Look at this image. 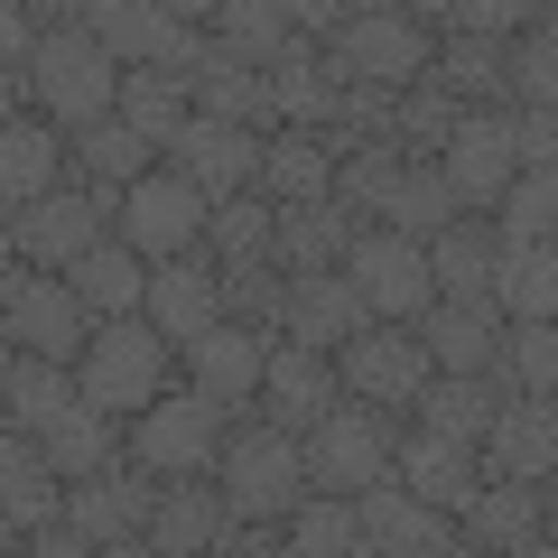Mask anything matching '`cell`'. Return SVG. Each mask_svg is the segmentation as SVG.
<instances>
[{
	"label": "cell",
	"mask_w": 558,
	"mask_h": 558,
	"mask_svg": "<svg viewBox=\"0 0 558 558\" xmlns=\"http://www.w3.org/2000/svg\"><path fill=\"white\" fill-rule=\"evenodd\" d=\"M28 102H38L65 140L121 121V65H112V47L84 28V10H57V0H47V47H38V75H28Z\"/></svg>",
	"instance_id": "1"
},
{
	"label": "cell",
	"mask_w": 558,
	"mask_h": 558,
	"mask_svg": "<svg viewBox=\"0 0 558 558\" xmlns=\"http://www.w3.org/2000/svg\"><path fill=\"white\" fill-rule=\"evenodd\" d=\"M233 428H242V418L223 410V400H205V391H186V381H178L159 410L131 418V465H140V475H159V484H215Z\"/></svg>",
	"instance_id": "2"
},
{
	"label": "cell",
	"mask_w": 558,
	"mask_h": 558,
	"mask_svg": "<svg viewBox=\"0 0 558 558\" xmlns=\"http://www.w3.org/2000/svg\"><path fill=\"white\" fill-rule=\"evenodd\" d=\"M223 502H233V521H260V531H289V512H299L317 484H307V447L289 438V428H270V418H242L233 447H223Z\"/></svg>",
	"instance_id": "3"
},
{
	"label": "cell",
	"mask_w": 558,
	"mask_h": 558,
	"mask_svg": "<svg viewBox=\"0 0 558 558\" xmlns=\"http://www.w3.org/2000/svg\"><path fill=\"white\" fill-rule=\"evenodd\" d=\"M75 381H84V410L140 418V410H159V400L178 391V344H168L149 317H121V326L94 336V354L75 363Z\"/></svg>",
	"instance_id": "4"
},
{
	"label": "cell",
	"mask_w": 558,
	"mask_h": 558,
	"mask_svg": "<svg viewBox=\"0 0 558 558\" xmlns=\"http://www.w3.org/2000/svg\"><path fill=\"white\" fill-rule=\"evenodd\" d=\"M428 65H438V38L410 20V10H354V20L336 28V47H326V75L344 84H381V94H410V84H428Z\"/></svg>",
	"instance_id": "5"
},
{
	"label": "cell",
	"mask_w": 558,
	"mask_h": 558,
	"mask_svg": "<svg viewBox=\"0 0 558 558\" xmlns=\"http://www.w3.org/2000/svg\"><path fill=\"white\" fill-rule=\"evenodd\" d=\"M400 428L410 418H391V410H373V400H344L326 428H307V484L317 494H373V484H391V465H400Z\"/></svg>",
	"instance_id": "6"
},
{
	"label": "cell",
	"mask_w": 558,
	"mask_h": 558,
	"mask_svg": "<svg viewBox=\"0 0 558 558\" xmlns=\"http://www.w3.org/2000/svg\"><path fill=\"white\" fill-rule=\"evenodd\" d=\"M0 289H10V354L65 363V373L94 354L102 317L75 299V279H57V270H20V260H10V279H0Z\"/></svg>",
	"instance_id": "7"
},
{
	"label": "cell",
	"mask_w": 558,
	"mask_h": 558,
	"mask_svg": "<svg viewBox=\"0 0 558 558\" xmlns=\"http://www.w3.org/2000/svg\"><path fill=\"white\" fill-rule=\"evenodd\" d=\"M344 279L363 289V307H373L381 326H418L428 307H438V270H428V242L391 233V223H363L354 260H344Z\"/></svg>",
	"instance_id": "8"
},
{
	"label": "cell",
	"mask_w": 558,
	"mask_h": 558,
	"mask_svg": "<svg viewBox=\"0 0 558 558\" xmlns=\"http://www.w3.org/2000/svg\"><path fill=\"white\" fill-rule=\"evenodd\" d=\"M112 233L131 242L149 270H159V260H186V252H205V233H215V196H205V186H186L178 168H159V178L131 186V205H121Z\"/></svg>",
	"instance_id": "9"
},
{
	"label": "cell",
	"mask_w": 558,
	"mask_h": 558,
	"mask_svg": "<svg viewBox=\"0 0 558 558\" xmlns=\"http://www.w3.org/2000/svg\"><path fill=\"white\" fill-rule=\"evenodd\" d=\"M336 373H344V400H373V410L410 418L418 391L438 381V354H428L418 326H373V336H354V344L336 354Z\"/></svg>",
	"instance_id": "10"
},
{
	"label": "cell",
	"mask_w": 558,
	"mask_h": 558,
	"mask_svg": "<svg viewBox=\"0 0 558 558\" xmlns=\"http://www.w3.org/2000/svg\"><path fill=\"white\" fill-rule=\"evenodd\" d=\"M447 186H457V205L475 223H494L502 205H512L521 186V140H512V112H465V131L447 140Z\"/></svg>",
	"instance_id": "11"
},
{
	"label": "cell",
	"mask_w": 558,
	"mask_h": 558,
	"mask_svg": "<svg viewBox=\"0 0 558 558\" xmlns=\"http://www.w3.org/2000/svg\"><path fill=\"white\" fill-rule=\"evenodd\" d=\"M84 28L112 47L121 75H140V65H178V47L196 38V28H215V10H168V0H84Z\"/></svg>",
	"instance_id": "12"
},
{
	"label": "cell",
	"mask_w": 558,
	"mask_h": 558,
	"mask_svg": "<svg viewBox=\"0 0 558 558\" xmlns=\"http://www.w3.org/2000/svg\"><path fill=\"white\" fill-rule=\"evenodd\" d=\"M57 186H75V140L47 112H10L0 121V205L28 215V205H47Z\"/></svg>",
	"instance_id": "13"
},
{
	"label": "cell",
	"mask_w": 558,
	"mask_h": 558,
	"mask_svg": "<svg viewBox=\"0 0 558 558\" xmlns=\"http://www.w3.org/2000/svg\"><path fill=\"white\" fill-rule=\"evenodd\" d=\"M102 233H112V223H102V205L84 196V186H57L47 205L10 215V260H20V270H57V279H65Z\"/></svg>",
	"instance_id": "14"
},
{
	"label": "cell",
	"mask_w": 558,
	"mask_h": 558,
	"mask_svg": "<svg viewBox=\"0 0 558 558\" xmlns=\"http://www.w3.org/2000/svg\"><path fill=\"white\" fill-rule=\"evenodd\" d=\"M270 354H279V336H260V326H215V336H196L178 354V373H186V391L223 400L242 418L260 400V381H270Z\"/></svg>",
	"instance_id": "15"
},
{
	"label": "cell",
	"mask_w": 558,
	"mask_h": 558,
	"mask_svg": "<svg viewBox=\"0 0 558 558\" xmlns=\"http://www.w3.org/2000/svg\"><path fill=\"white\" fill-rule=\"evenodd\" d=\"M363 512V549L373 558H447L457 549V512H438V502H418L410 484H373V494H354Z\"/></svg>",
	"instance_id": "16"
},
{
	"label": "cell",
	"mask_w": 558,
	"mask_h": 558,
	"mask_svg": "<svg viewBox=\"0 0 558 558\" xmlns=\"http://www.w3.org/2000/svg\"><path fill=\"white\" fill-rule=\"evenodd\" d=\"M336 410H344V373H336V354L279 344V354H270V381H260V418H270V428H289V438H307V428H326Z\"/></svg>",
	"instance_id": "17"
},
{
	"label": "cell",
	"mask_w": 558,
	"mask_h": 558,
	"mask_svg": "<svg viewBox=\"0 0 558 558\" xmlns=\"http://www.w3.org/2000/svg\"><path fill=\"white\" fill-rule=\"evenodd\" d=\"M260 149H270L260 131H223V121H186V140L168 149V168H178L186 186H205L215 205H233V196H260Z\"/></svg>",
	"instance_id": "18"
},
{
	"label": "cell",
	"mask_w": 558,
	"mask_h": 558,
	"mask_svg": "<svg viewBox=\"0 0 558 558\" xmlns=\"http://www.w3.org/2000/svg\"><path fill=\"white\" fill-rule=\"evenodd\" d=\"M149 326H159L178 354L223 326V270H215V252H186V260H159V270H149Z\"/></svg>",
	"instance_id": "19"
},
{
	"label": "cell",
	"mask_w": 558,
	"mask_h": 558,
	"mask_svg": "<svg viewBox=\"0 0 558 558\" xmlns=\"http://www.w3.org/2000/svg\"><path fill=\"white\" fill-rule=\"evenodd\" d=\"M484 475L494 484H558V400H539V391L502 400L494 438H484Z\"/></svg>",
	"instance_id": "20"
},
{
	"label": "cell",
	"mask_w": 558,
	"mask_h": 558,
	"mask_svg": "<svg viewBox=\"0 0 558 558\" xmlns=\"http://www.w3.org/2000/svg\"><path fill=\"white\" fill-rule=\"evenodd\" d=\"M373 307H363V289L344 270L326 279H289V326H279V344H307V354H344L354 336H373Z\"/></svg>",
	"instance_id": "21"
},
{
	"label": "cell",
	"mask_w": 558,
	"mask_h": 558,
	"mask_svg": "<svg viewBox=\"0 0 558 558\" xmlns=\"http://www.w3.org/2000/svg\"><path fill=\"white\" fill-rule=\"evenodd\" d=\"M65 502H75V484L47 465L38 438H20V428H10V438H0V512H10V549H20V539H38V531H57Z\"/></svg>",
	"instance_id": "22"
},
{
	"label": "cell",
	"mask_w": 558,
	"mask_h": 558,
	"mask_svg": "<svg viewBox=\"0 0 558 558\" xmlns=\"http://www.w3.org/2000/svg\"><path fill=\"white\" fill-rule=\"evenodd\" d=\"M391 484H410L418 502H438V512H457V521H465V502H475L494 475H484L475 447L428 438V428H400V465H391Z\"/></svg>",
	"instance_id": "23"
},
{
	"label": "cell",
	"mask_w": 558,
	"mask_h": 558,
	"mask_svg": "<svg viewBox=\"0 0 558 558\" xmlns=\"http://www.w3.org/2000/svg\"><path fill=\"white\" fill-rule=\"evenodd\" d=\"M168 484L159 475H140V465H112V475L75 484V502H65V521H75L94 549H112V539H149V512H159Z\"/></svg>",
	"instance_id": "24"
},
{
	"label": "cell",
	"mask_w": 558,
	"mask_h": 558,
	"mask_svg": "<svg viewBox=\"0 0 558 558\" xmlns=\"http://www.w3.org/2000/svg\"><path fill=\"white\" fill-rule=\"evenodd\" d=\"M354 242H363V215L354 205H279V270L289 279H326V270H344L354 260Z\"/></svg>",
	"instance_id": "25"
},
{
	"label": "cell",
	"mask_w": 558,
	"mask_h": 558,
	"mask_svg": "<svg viewBox=\"0 0 558 558\" xmlns=\"http://www.w3.org/2000/svg\"><path fill=\"white\" fill-rule=\"evenodd\" d=\"M428 270H438V299L447 307H494V289H502V233L494 223H447L438 242H428Z\"/></svg>",
	"instance_id": "26"
},
{
	"label": "cell",
	"mask_w": 558,
	"mask_h": 558,
	"mask_svg": "<svg viewBox=\"0 0 558 558\" xmlns=\"http://www.w3.org/2000/svg\"><path fill=\"white\" fill-rule=\"evenodd\" d=\"M215 38L233 47V65H252V75H279V65L317 57V47L299 38V20H289V0H223V10H215Z\"/></svg>",
	"instance_id": "27"
},
{
	"label": "cell",
	"mask_w": 558,
	"mask_h": 558,
	"mask_svg": "<svg viewBox=\"0 0 558 558\" xmlns=\"http://www.w3.org/2000/svg\"><path fill=\"white\" fill-rule=\"evenodd\" d=\"M65 279H75V299L94 307L102 326H121V317H149V260H140L121 233H102V242H94V252H84Z\"/></svg>",
	"instance_id": "28"
},
{
	"label": "cell",
	"mask_w": 558,
	"mask_h": 558,
	"mask_svg": "<svg viewBox=\"0 0 558 558\" xmlns=\"http://www.w3.org/2000/svg\"><path fill=\"white\" fill-rule=\"evenodd\" d=\"M494 418H502V391H494L484 373H438L428 391H418L410 428H428V438H457V447H475V457H484Z\"/></svg>",
	"instance_id": "29"
},
{
	"label": "cell",
	"mask_w": 558,
	"mask_h": 558,
	"mask_svg": "<svg viewBox=\"0 0 558 558\" xmlns=\"http://www.w3.org/2000/svg\"><path fill=\"white\" fill-rule=\"evenodd\" d=\"M149 539H159L168 558H215L223 539H233V502H223V484H168L159 512H149Z\"/></svg>",
	"instance_id": "30"
},
{
	"label": "cell",
	"mask_w": 558,
	"mask_h": 558,
	"mask_svg": "<svg viewBox=\"0 0 558 558\" xmlns=\"http://www.w3.org/2000/svg\"><path fill=\"white\" fill-rule=\"evenodd\" d=\"M121 121L168 159L186 140V121H196V84H186L178 65H140V75H121Z\"/></svg>",
	"instance_id": "31"
},
{
	"label": "cell",
	"mask_w": 558,
	"mask_h": 558,
	"mask_svg": "<svg viewBox=\"0 0 558 558\" xmlns=\"http://www.w3.org/2000/svg\"><path fill=\"white\" fill-rule=\"evenodd\" d=\"M38 447H47V465H57L65 484H94V475H112V465H131V418L75 410V418H57Z\"/></svg>",
	"instance_id": "32"
},
{
	"label": "cell",
	"mask_w": 558,
	"mask_h": 558,
	"mask_svg": "<svg viewBox=\"0 0 558 558\" xmlns=\"http://www.w3.org/2000/svg\"><path fill=\"white\" fill-rule=\"evenodd\" d=\"M475 549H494V558H512L521 539H539L549 531V484H484L475 502H465V521H457Z\"/></svg>",
	"instance_id": "33"
},
{
	"label": "cell",
	"mask_w": 558,
	"mask_h": 558,
	"mask_svg": "<svg viewBox=\"0 0 558 558\" xmlns=\"http://www.w3.org/2000/svg\"><path fill=\"white\" fill-rule=\"evenodd\" d=\"M260 196L270 205H326L336 196V149H326V131H279L260 149Z\"/></svg>",
	"instance_id": "34"
},
{
	"label": "cell",
	"mask_w": 558,
	"mask_h": 558,
	"mask_svg": "<svg viewBox=\"0 0 558 558\" xmlns=\"http://www.w3.org/2000/svg\"><path fill=\"white\" fill-rule=\"evenodd\" d=\"M428 84H447L465 112H512V47H494V38H447L438 65H428Z\"/></svg>",
	"instance_id": "35"
},
{
	"label": "cell",
	"mask_w": 558,
	"mask_h": 558,
	"mask_svg": "<svg viewBox=\"0 0 558 558\" xmlns=\"http://www.w3.org/2000/svg\"><path fill=\"white\" fill-rule=\"evenodd\" d=\"M502 307H428V317H418V336H428V354H438V373H494L502 363Z\"/></svg>",
	"instance_id": "36"
},
{
	"label": "cell",
	"mask_w": 558,
	"mask_h": 558,
	"mask_svg": "<svg viewBox=\"0 0 558 558\" xmlns=\"http://www.w3.org/2000/svg\"><path fill=\"white\" fill-rule=\"evenodd\" d=\"M84 410V381L65 363H38V354H10V428L20 438H47L57 418Z\"/></svg>",
	"instance_id": "37"
},
{
	"label": "cell",
	"mask_w": 558,
	"mask_h": 558,
	"mask_svg": "<svg viewBox=\"0 0 558 558\" xmlns=\"http://www.w3.org/2000/svg\"><path fill=\"white\" fill-rule=\"evenodd\" d=\"M494 307L512 326H558V242H502V289Z\"/></svg>",
	"instance_id": "38"
},
{
	"label": "cell",
	"mask_w": 558,
	"mask_h": 558,
	"mask_svg": "<svg viewBox=\"0 0 558 558\" xmlns=\"http://www.w3.org/2000/svg\"><path fill=\"white\" fill-rule=\"evenodd\" d=\"M159 149L131 131V121H102V131H84L75 140V186H112V196H131L140 178H159Z\"/></svg>",
	"instance_id": "39"
},
{
	"label": "cell",
	"mask_w": 558,
	"mask_h": 558,
	"mask_svg": "<svg viewBox=\"0 0 558 558\" xmlns=\"http://www.w3.org/2000/svg\"><path fill=\"white\" fill-rule=\"evenodd\" d=\"M381 223L410 233V242H438L447 223H465V205H457V186H447L438 159H410V168H400V186H391V205H381Z\"/></svg>",
	"instance_id": "40"
},
{
	"label": "cell",
	"mask_w": 558,
	"mask_h": 558,
	"mask_svg": "<svg viewBox=\"0 0 558 558\" xmlns=\"http://www.w3.org/2000/svg\"><path fill=\"white\" fill-rule=\"evenodd\" d=\"M279 539H289V558H373V549H363V512L344 494H307Z\"/></svg>",
	"instance_id": "41"
},
{
	"label": "cell",
	"mask_w": 558,
	"mask_h": 558,
	"mask_svg": "<svg viewBox=\"0 0 558 558\" xmlns=\"http://www.w3.org/2000/svg\"><path fill=\"white\" fill-rule=\"evenodd\" d=\"M215 270H242V260H279V205L270 196H233L215 205V233H205Z\"/></svg>",
	"instance_id": "42"
},
{
	"label": "cell",
	"mask_w": 558,
	"mask_h": 558,
	"mask_svg": "<svg viewBox=\"0 0 558 558\" xmlns=\"http://www.w3.org/2000/svg\"><path fill=\"white\" fill-rule=\"evenodd\" d=\"M270 121H279V131H336V75H326V47L270 75Z\"/></svg>",
	"instance_id": "43"
},
{
	"label": "cell",
	"mask_w": 558,
	"mask_h": 558,
	"mask_svg": "<svg viewBox=\"0 0 558 558\" xmlns=\"http://www.w3.org/2000/svg\"><path fill=\"white\" fill-rule=\"evenodd\" d=\"M484 381H494L502 400H521V391L558 400V326H502V363Z\"/></svg>",
	"instance_id": "44"
},
{
	"label": "cell",
	"mask_w": 558,
	"mask_h": 558,
	"mask_svg": "<svg viewBox=\"0 0 558 558\" xmlns=\"http://www.w3.org/2000/svg\"><path fill=\"white\" fill-rule=\"evenodd\" d=\"M400 168H410V149H400V140H373V149H344V159H336V205H354L363 223H381V205H391Z\"/></svg>",
	"instance_id": "45"
},
{
	"label": "cell",
	"mask_w": 558,
	"mask_h": 558,
	"mask_svg": "<svg viewBox=\"0 0 558 558\" xmlns=\"http://www.w3.org/2000/svg\"><path fill=\"white\" fill-rule=\"evenodd\" d=\"M223 326H260V336H279V326H289V270H279V260H242V270H223Z\"/></svg>",
	"instance_id": "46"
},
{
	"label": "cell",
	"mask_w": 558,
	"mask_h": 558,
	"mask_svg": "<svg viewBox=\"0 0 558 558\" xmlns=\"http://www.w3.org/2000/svg\"><path fill=\"white\" fill-rule=\"evenodd\" d=\"M512 112H558V0L531 20V38L512 47Z\"/></svg>",
	"instance_id": "47"
},
{
	"label": "cell",
	"mask_w": 558,
	"mask_h": 558,
	"mask_svg": "<svg viewBox=\"0 0 558 558\" xmlns=\"http://www.w3.org/2000/svg\"><path fill=\"white\" fill-rule=\"evenodd\" d=\"M457 131H465V102L447 94V84H410V94H400V149H410V159H447Z\"/></svg>",
	"instance_id": "48"
},
{
	"label": "cell",
	"mask_w": 558,
	"mask_h": 558,
	"mask_svg": "<svg viewBox=\"0 0 558 558\" xmlns=\"http://www.w3.org/2000/svg\"><path fill=\"white\" fill-rule=\"evenodd\" d=\"M494 233L502 242H558V178L549 168H521V186H512V205L494 215Z\"/></svg>",
	"instance_id": "49"
},
{
	"label": "cell",
	"mask_w": 558,
	"mask_h": 558,
	"mask_svg": "<svg viewBox=\"0 0 558 558\" xmlns=\"http://www.w3.org/2000/svg\"><path fill=\"white\" fill-rule=\"evenodd\" d=\"M512 140H521V168L558 178V112H512Z\"/></svg>",
	"instance_id": "50"
},
{
	"label": "cell",
	"mask_w": 558,
	"mask_h": 558,
	"mask_svg": "<svg viewBox=\"0 0 558 558\" xmlns=\"http://www.w3.org/2000/svg\"><path fill=\"white\" fill-rule=\"evenodd\" d=\"M10 558H102V549H94V539L75 531V521H57V531H38V539H20V549H10Z\"/></svg>",
	"instance_id": "51"
},
{
	"label": "cell",
	"mask_w": 558,
	"mask_h": 558,
	"mask_svg": "<svg viewBox=\"0 0 558 558\" xmlns=\"http://www.w3.org/2000/svg\"><path fill=\"white\" fill-rule=\"evenodd\" d=\"M102 558H168V549H159V539H112Z\"/></svg>",
	"instance_id": "52"
},
{
	"label": "cell",
	"mask_w": 558,
	"mask_h": 558,
	"mask_svg": "<svg viewBox=\"0 0 558 558\" xmlns=\"http://www.w3.org/2000/svg\"><path fill=\"white\" fill-rule=\"evenodd\" d=\"M512 558H558V539H549V531H539V539H521V549H512Z\"/></svg>",
	"instance_id": "53"
},
{
	"label": "cell",
	"mask_w": 558,
	"mask_h": 558,
	"mask_svg": "<svg viewBox=\"0 0 558 558\" xmlns=\"http://www.w3.org/2000/svg\"><path fill=\"white\" fill-rule=\"evenodd\" d=\"M447 558H494V549H475V539H457V549H447Z\"/></svg>",
	"instance_id": "54"
},
{
	"label": "cell",
	"mask_w": 558,
	"mask_h": 558,
	"mask_svg": "<svg viewBox=\"0 0 558 558\" xmlns=\"http://www.w3.org/2000/svg\"><path fill=\"white\" fill-rule=\"evenodd\" d=\"M549 539H558V484H549Z\"/></svg>",
	"instance_id": "55"
}]
</instances>
